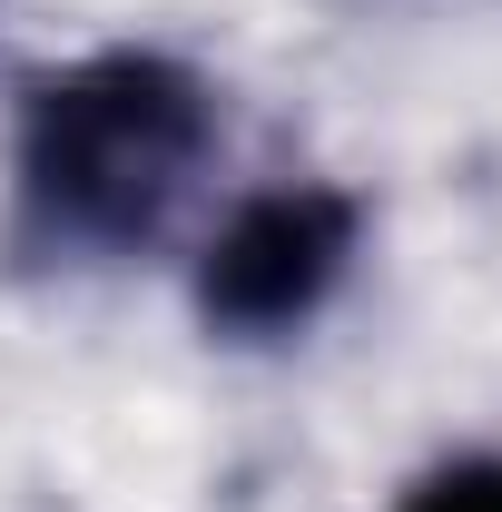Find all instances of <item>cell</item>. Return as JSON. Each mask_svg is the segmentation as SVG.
I'll list each match as a JSON object with an SVG mask.
<instances>
[{
    "instance_id": "obj_2",
    "label": "cell",
    "mask_w": 502,
    "mask_h": 512,
    "mask_svg": "<svg viewBox=\"0 0 502 512\" xmlns=\"http://www.w3.org/2000/svg\"><path fill=\"white\" fill-rule=\"evenodd\" d=\"M375 207L345 178H256L237 188L188 247V316L227 355L306 345L355 286Z\"/></svg>"
},
{
    "instance_id": "obj_3",
    "label": "cell",
    "mask_w": 502,
    "mask_h": 512,
    "mask_svg": "<svg viewBox=\"0 0 502 512\" xmlns=\"http://www.w3.org/2000/svg\"><path fill=\"white\" fill-rule=\"evenodd\" d=\"M384 512H502V444H473V453L424 463Z\"/></svg>"
},
{
    "instance_id": "obj_1",
    "label": "cell",
    "mask_w": 502,
    "mask_h": 512,
    "mask_svg": "<svg viewBox=\"0 0 502 512\" xmlns=\"http://www.w3.org/2000/svg\"><path fill=\"white\" fill-rule=\"evenodd\" d=\"M227 99L188 50L109 40L40 69L10 109L0 256L20 276H109L158 256L217 178Z\"/></svg>"
}]
</instances>
